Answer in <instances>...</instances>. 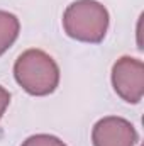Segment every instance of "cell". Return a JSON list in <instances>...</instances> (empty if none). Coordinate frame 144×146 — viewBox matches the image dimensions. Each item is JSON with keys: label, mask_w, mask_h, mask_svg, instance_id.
<instances>
[{"label": "cell", "mask_w": 144, "mask_h": 146, "mask_svg": "<svg viewBox=\"0 0 144 146\" xmlns=\"http://www.w3.org/2000/svg\"><path fill=\"white\" fill-rule=\"evenodd\" d=\"M15 82L29 94L44 97L59 85V66L42 49H27L14 63Z\"/></svg>", "instance_id": "cell-1"}, {"label": "cell", "mask_w": 144, "mask_h": 146, "mask_svg": "<svg viewBox=\"0 0 144 146\" xmlns=\"http://www.w3.org/2000/svg\"><path fill=\"white\" fill-rule=\"evenodd\" d=\"M108 10L97 0H76L63 14V27L68 36L88 44H98L108 31Z\"/></svg>", "instance_id": "cell-2"}, {"label": "cell", "mask_w": 144, "mask_h": 146, "mask_svg": "<svg viewBox=\"0 0 144 146\" xmlns=\"http://www.w3.org/2000/svg\"><path fill=\"white\" fill-rule=\"evenodd\" d=\"M115 94L127 104H139L144 95V65L141 60L122 56L112 66Z\"/></svg>", "instance_id": "cell-3"}, {"label": "cell", "mask_w": 144, "mask_h": 146, "mask_svg": "<svg viewBox=\"0 0 144 146\" xmlns=\"http://www.w3.org/2000/svg\"><path fill=\"white\" fill-rule=\"evenodd\" d=\"M137 139L136 127L119 115H108L97 121L92 129L93 146H136Z\"/></svg>", "instance_id": "cell-4"}, {"label": "cell", "mask_w": 144, "mask_h": 146, "mask_svg": "<svg viewBox=\"0 0 144 146\" xmlns=\"http://www.w3.org/2000/svg\"><path fill=\"white\" fill-rule=\"evenodd\" d=\"M19 31L20 22L17 15L7 10H0V56L15 42V39L19 37Z\"/></svg>", "instance_id": "cell-5"}, {"label": "cell", "mask_w": 144, "mask_h": 146, "mask_svg": "<svg viewBox=\"0 0 144 146\" xmlns=\"http://www.w3.org/2000/svg\"><path fill=\"white\" fill-rule=\"evenodd\" d=\"M20 146H66V145L53 134H34V136H29Z\"/></svg>", "instance_id": "cell-6"}, {"label": "cell", "mask_w": 144, "mask_h": 146, "mask_svg": "<svg viewBox=\"0 0 144 146\" xmlns=\"http://www.w3.org/2000/svg\"><path fill=\"white\" fill-rule=\"evenodd\" d=\"M9 104H10V94L0 85V119L3 117V114H5V110L9 107Z\"/></svg>", "instance_id": "cell-7"}]
</instances>
